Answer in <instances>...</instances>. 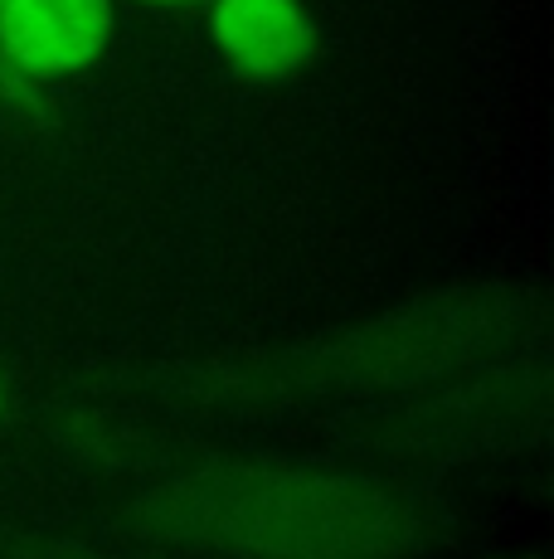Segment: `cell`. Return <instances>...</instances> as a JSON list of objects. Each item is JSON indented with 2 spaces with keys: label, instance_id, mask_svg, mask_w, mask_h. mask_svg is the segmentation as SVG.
Wrapping results in <instances>:
<instances>
[{
  "label": "cell",
  "instance_id": "1",
  "mask_svg": "<svg viewBox=\"0 0 554 559\" xmlns=\"http://www.w3.org/2000/svg\"><path fill=\"white\" fill-rule=\"evenodd\" d=\"M146 525L243 559H409L429 515L404 491L292 462H209L146 497Z\"/></svg>",
  "mask_w": 554,
  "mask_h": 559
},
{
  "label": "cell",
  "instance_id": "2",
  "mask_svg": "<svg viewBox=\"0 0 554 559\" xmlns=\"http://www.w3.org/2000/svg\"><path fill=\"white\" fill-rule=\"evenodd\" d=\"M112 39V0H0V69L49 83L83 73Z\"/></svg>",
  "mask_w": 554,
  "mask_h": 559
},
{
  "label": "cell",
  "instance_id": "4",
  "mask_svg": "<svg viewBox=\"0 0 554 559\" xmlns=\"http://www.w3.org/2000/svg\"><path fill=\"white\" fill-rule=\"evenodd\" d=\"M142 5H161V10H190V5H205V0H142Z\"/></svg>",
  "mask_w": 554,
  "mask_h": 559
},
{
  "label": "cell",
  "instance_id": "3",
  "mask_svg": "<svg viewBox=\"0 0 554 559\" xmlns=\"http://www.w3.org/2000/svg\"><path fill=\"white\" fill-rule=\"evenodd\" d=\"M209 39L224 63L253 83L292 79L322 49L302 0H209Z\"/></svg>",
  "mask_w": 554,
  "mask_h": 559
},
{
  "label": "cell",
  "instance_id": "5",
  "mask_svg": "<svg viewBox=\"0 0 554 559\" xmlns=\"http://www.w3.org/2000/svg\"><path fill=\"white\" fill-rule=\"evenodd\" d=\"M0 414H5V374H0Z\"/></svg>",
  "mask_w": 554,
  "mask_h": 559
}]
</instances>
